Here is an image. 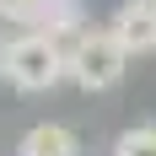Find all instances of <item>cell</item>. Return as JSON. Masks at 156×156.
Segmentation results:
<instances>
[{"mask_svg": "<svg viewBox=\"0 0 156 156\" xmlns=\"http://www.w3.org/2000/svg\"><path fill=\"white\" fill-rule=\"evenodd\" d=\"M124 70H129V48L113 38V27H86L65 48V81H76L81 92H113Z\"/></svg>", "mask_w": 156, "mask_h": 156, "instance_id": "6da1fadb", "label": "cell"}, {"mask_svg": "<svg viewBox=\"0 0 156 156\" xmlns=\"http://www.w3.org/2000/svg\"><path fill=\"white\" fill-rule=\"evenodd\" d=\"M5 81L16 92H54L65 81V48L43 32H16L5 54Z\"/></svg>", "mask_w": 156, "mask_h": 156, "instance_id": "7a4b0ae2", "label": "cell"}, {"mask_svg": "<svg viewBox=\"0 0 156 156\" xmlns=\"http://www.w3.org/2000/svg\"><path fill=\"white\" fill-rule=\"evenodd\" d=\"M108 27H113V38L129 48V59H135V54H156V0H124Z\"/></svg>", "mask_w": 156, "mask_h": 156, "instance_id": "3957f363", "label": "cell"}, {"mask_svg": "<svg viewBox=\"0 0 156 156\" xmlns=\"http://www.w3.org/2000/svg\"><path fill=\"white\" fill-rule=\"evenodd\" d=\"M27 32H43V38H54L59 48H70L81 32H86V5H81V0H48L43 16H38V27H27Z\"/></svg>", "mask_w": 156, "mask_h": 156, "instance_id": "277c9868", "label": "cell"}, {"mask_svg": "<svg viewBox=\"0 0 156 156\" xmlns=\"http://www.w3.org/2000/svg\"><path fill=\"white\" fill-rule=\"evenodd\" d=\"M16 156H81V140L65 124H32L16 140Z\"/></svg>", "mask_w": 156, "mask_h": 156, "instance_id": "5b68a950", "label": "cell"}, {"mask_svg": "<svg viewBox=\"0 0 156 156\" xmlns=\"http://www.w3.org/2000/svg\"><path fill=\"white\" fill-rule=\"evenodd\" d=\"M113 156H156V124H135L113 140Z\"/></svg>", "mask_w": 156, "mask_h": 156, "instance_id": "8992f818", "label": "cell"}, {"mask_svg": "<svg viewBox=\"0 0 156 156\" xmlns=\"http://www.w3.org/2000/svg\"><path fill=\"white\" fill-rule=\"evenodd\" d=\"M48 0H0V27H38Z\"/></svg>", "mask_w": 156, "mask_h": 156, "instance_id": "52a82bcc", "label": "cell"}, {"mask_svg": "<svg viewBox=\"0 0 156 156\" xmlns=\"http://www.w3.org/2000/svg\"><path fill=\"white\" fill-rule=\"evenodd\" d=\"M5 54H11V38H5V27H0V81H5Z\"/></svg>", "mask_w": 156, "mask_h": 156, "instance_id": "ba28073f", "label": "cell"}]
</instances>
